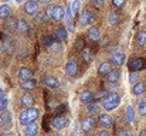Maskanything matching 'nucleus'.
<instances>
[{
	"instance_id": "1",
	"label": "nucleus",
	"mask_w": 146,
	"mask_h": 136,
	"mask_svg": "<svg viewBox=\"0 0 146 136\" xmlns=\"http://www.w3.org/2000/svg\"><path fill=\"white\" fill-rule=\"evenodd\" d=\"M38 115H40V111H38L37 108L30 106V108H26V109L20 113L19 121H20V123H21L23 126H26V125H29V123H31V122H36V119L38 118Z\"/></svg>"
},
{
	"instance_id": "2",
	"label": "nucleus",
	"mask_w": 146,
	"mask_h": 136,
	"mask_svg": "<svg viewBox=\"0 0 146 136\" xmlns=\"http://www.w3.org/2000/svg\"><path fill=\"white\" fill-rule=\"evenodd\" d=\"M119 103H121V96L116 92L106 94L102 99V106L105 111H113L119 106Z\"/></svg>"
},
{
	"instance_id": "3",
	"label": "nucleus",
	"mask_w": 146,
	"mask_h": 136,
	"mask_svg": "<svg viewBox=\"0 0 146 136\" xmlns=\"http://www.w3.org/2000/svg\"><path fill=\"white\" fill-rule=\"evenodd\" d=\"M94 19H95L94 11H91V10H84V11L81 13V16H80V26H81V27H87V26H90V24L94 21Z\"/></svg>"
},
{
	"instance_id": "4",
	"label": "nucleus",
	"mask_w": 146,
	"mask_h": 136,
	"mask_svg": "<svg viewBox=\"0 0 146 136\" xmlns=\"http://www.w3.org/2000/svg\"><path fill=\"white\" fill-rule=\"evenodd\" d=\"M98 125L101 128H104V129H109L113 125V121H112V118L108 113H101L98 116Z\"/></svg>"
},
{
	"instance_id": "5",
	"label": "nucleus",
	"mask_w": 146,
	"mask_h": 136,
	"mask_svg": "<svg viewBox=\"0 0 146 136\" xmlns=\"http://www.w3.org/2000/svg\"><path fill=\"white\" fill-rule=\"evenodd\" d=\"M51 125H52L55 129H64V128H67V126L70 125V119L65 118V116H57V118L52 119Z\"/></svg>"
},
{
	"instance_id": "6",
	"label": "nucleus",
	"mask_w": 146,
	"mask_h": 136,
	"mask_svg": "<svg viewBox=\"0 0 146 136\" xmlns=\"http://www.w3.org/2000/svg\"><path fill=\"white\" fill-rule=\"evenodd\" d=\"M24 11L30 16H36L38 13V3L36 0H29L26 4H24Z\"/></svg>"
},
{
	"instance_id": "7",
	"label": "nucleus",
	"mask_w": 146,
	"mask_h": 136,
	"mask_svg": "<svg viewBox=\"0 0 146 136\" xmlns=\"http://www.w3.org/2000/svg\"><path fill=\"white\" fill-rule=\"evenodd\" d=\"M95 123H97V121H95L92 116H88V118H84V119L81 121L80 128H81V131H84V132H90V131L95 126Z\"/></svg>"
},
{
	"instance_id": "8",
	"label": "nucleus",
	"mask_w": 146,
	"mask_h": 136,
	"mask_svg": "<svg viewBox=\"0 0 146 136\" xmlns=\"http://www.w3.org/2000/svg\"><path fill=\"white\" fill-rule=\"evenodd\" d=\"M77 72H78V65H77V62H75L74 60L67 61V64H65V74H67L68 77H75Z\"/></svg>"
},
{
	"instance_id": "9",
	"label": "nucleus",
	"mask_w": 146,
	"mask_h": 136,
	"mask_svg": "<svg viewBox=\"0 0 146 136\" xmlns=\"http://www.w3.org/2000/svg\"><path fill=\"white\" fill-rule=\"evenodd\" d=\"M43 82H44V85L48 87V88H58V87H60V80L55 78V77H52V75H46V77L43 78Z\"/></svg>"
},
{
	"instance_id": "10",
	"label": "nucleus",
	"mask_w": 146,
	"mask_h": 136,
	"mask_svg": "<svg viewBox=\"0 0 146 136\" xmlns=\"http://www.w3.org/2000/svg\"><path fill=\"white\" fill-rule=\"evenodd\" d=\"M125 61H126V55H125L123 52H115V54H112V57H111V62L115 64V65H118V67L123 65Z\"/></svg>"
},
{
	"instance_id": "11",
	"label": "nucleus",
	"mask_w": 146,
	"mask_h": 136,
	"mask_svg": "<svg viewBox=\"0 0 146 136\" xmlns=\"http://www.w3.org/2000/svg\"><path fill=\"white\" fill-rule=\"evenodd\" d=\"M106 78H108V82H111V84L118 82L121 80V70L119 68H112L111 72L106 75Z\"/></svg>"
},
{
	"instance_id": "12",
	"label": "nucleus",
	"mask_w": 146,
	"mask_h": 136,
	"mask_svg": "<svg viewBox=\"0 0 146 136\" xmlns=\"http://www.w3.org/2000/svg\"><path fill=\"white\" fill-rule=\"evenodd\" d=\"M36 87H37V82L33 78H27V80H21L20 81V88L21 90L30 91V90H33V88H36Z\"/></svg>"
},
{
	"instance_id": "13",
	"label": "nucleus",
	"mask_w": 146,
	"mask_h": 136,
	"mask_svg": "<svg viewBox=\"0 0 146 136\" xmlns=\"http://www.w3.org/2000/svg\"><path fill=\"white\" fill-rule=\"evenodd\" d=\"M65 17V9L62 7V6H55L54 7V13H52V20H55V21H60V20H62Z\"/></svg>"
},
{
	"instance_id": "14",
	"label": "nucleus",
	"mask_w": 146,
	"mask_h": 136,
	"mask_svg": "<svg viewBox=\"0 0 146 136\" xmlns=\"http://www.w3.org/2000/svg\"><path fill=\"white\" fill-rule=\"evenodd\" d=\"M54 37H55V40H57L58 43H62V41H65V40H67V37H68V30H67V29H64V27H60V29H57V30H55Z\"/></svg>"
},
{
	"instance_id": "15",
	"label": "nucleus",
	"mask_w": 146,
	"mask_h": 136,
	"mask_svg": "<svg viewBox=\"0 0 146 136\" xmlns=\"http://www.w3.org/2000/svg\"><path fill=\"white\" fill-rule=\"evenodd\" d=\"M128 67L131 68V71H139L141 68H143V60L142 58H132L128 62Z\"/></svg>"
},
{
	"instance_id": "16",
	"label": "nucleus",
	"mask_w": 146,
	"mask_h": 136,
	"mask_svg": "<svg viewBox=\"0 0 146 136\" xmlns=\"http://www.w3.org/2000/svg\"><path fill=\"white\" fill-rule=\"evenodd\" d=\"M145 91H146V84L142 82V81H138V82L133 84V87H132V94H133L135 96H139V95L145 94Z\"/></svg>"
},
{
	"instance_id": "17",
	"label": "nucleus",
	"mask_w": 146,
	"mask_h": 136,
	"mask_svg": "<svg viewBox=\"0 0 146 136\" xmlns=\"http://www.w3.org/2000/svg\"><path fill=\"white\" fill-rule=\"evenodd\" d=\"M24 133H26V136H37V133H38V125L36 122H31V123L26 125Z\"/></svg>"
},
{
	"instance_id": "18",
	"label": "nucleus",
	"mask_w": 146,
	"mask_h": 136,
	"mask_svg": "<svg viewBox=\"0 0 146 136\" xmlns=\"http://www.w3.org/2000/svg\"><path fill=\"white\" fill-rule=\"evenodd\" d=\"M111 70H112V65H111V62H108V61H104V62H101L99 64V67H98V74L99 75H108L109 72H111Z\"/></svg>"
},
{
	"instance_id": "19",
	"label": "nucleus",
	"mask_w": 146,
	"mask_h": 136,
	"mask_svg": "<svg viewBox=\"0 0 146 136\" xmlns=\"http://www.w3.org/2000/svg\"><path fill=\"white\" fill-rule=\"evenodd\" d=\"M20 103H21L23 106H26V108H30V106H33V103H34V98H33L29 92H26V94L21 95Z\"/></svg>"
},
{
	"instance_id": "20",
	"label": "nucleus",
	"mask_w": 146,
	"mask_h": 136,
	"mask_svg": "<svg viewBox=\"0 0 146 136\" xmlns=\"http://www.w3.org/2000/svg\"><path fill=\"white\" fill-rule=\"evenodd\" d=\"M92 98H94V94L90 90H84L80 92V101H81L82 103H90V102L92 101Z\"/></svg>"
},
{
	"instance_id": "21",
	"label": "nucleus",
	"mask_w": 146,
	"mask_h": 136,
	"mask_svg": "<svg viewBox=\"0 0 146 136\" xmlns=\"http://www.w3.org/2000/svg\"><path fill=\"white\" fill-rule=\"evenodd\" d=\"M87 34H88V38L92 40V41H97V40L101 38V31H99V29L95 27V26H94V27H90Z\"/></svg>"
},
{
	"instance_id": "22",
	"label": "nucleus",
	"mask_w": 146,
	"mask_h": 136,
	"mask_svg": "<svg viewBox=\"0 0 146 136\" xmlns=\"http://www.w3.org/2000/svg\"><path fill=\"white\" fill-rule=\"evenodd\" d=\"M0 123H3V125H6V126H9V125L11 123V113H10L7 109L0 112Z\"/></svg>"
},
{
	"instance_id": "23",
	"label": "nucleus",
	"mask_w": 146,
	"mask_h": 136,
	"mask_svg": "<svg viewBox=\"0 0 146 136\" xmlns=\"http://www.w3.org/2000/svg\"><path fill=\"white\" fill-rule=\"evenodd\" d=\"M33 77V71L27 67H21L19 70V78L20 80H27V78H31Z\"/></svg>"
},
{
	"instance_id": "24",
	"label": "nucleus",
	"mask_w": 146,
	"mask_h": 136,
	"mask_svg": "<svg viewBox=\"0 0 146 136\" xmlns=\"http://www.w3.org/2000/svg\"><path fill=\"white\" fill-rule=\"evenodd\" d=\"M11 16V7L9 4H1L0 6V19H7Z\"/></svg>"
},
{
	"instance_id": "25",
	"label": "nucleus",
	"mask_w": 146,
	"mask_h": 136,
	"mask_svg": "<svg viewBox=\"0 0 146 136\" xmlns=\"http://www.w3.org/2000/svg\"><path fill=\"white\" fill-rule=\"evenodd\" d=\"M125 115H126V119L128 122H133L135 121V109L132 105H128L126 109H125Z\"/></svg>"
},
{
	"instance_id": "26",
	"label": "nucleus",
	"mask_w": 146,
	"mask_h": 136,
	"mask_svg": "<svg viewBox=\"0 0 146 136\" xmlns=\"http://www.w3.org/2000/svg\"><path fill=\"white\" fill-rule=\"evenodd\" d=\"M136 44L139 45V47L146 45V31L145 30H142V31H139V33L136 34Z\"/></svg>"
},
{
	"instance_id": "27",
	"label": "nucleus",
	"mask_w": 146,
	"mask_h": 136,
	"mask_svg": "<svg viewBox=\"0 0 146 136\" xmlns=\"http://www.w3.org/2000/svg\"><path fill=\"white\" fill-rule=\"evenodd\" d=\"M17 30L20 31V33H26V31H29V23L26 21V20H23V19H20L19 21H17Z\"/></svg>"
},
{
	"instance_id": "28",
	"label": "nucleus",
	"mask_w": 146,
	"mask_h": 136,
	"mask_svg": "<svg viewBox=\"0 0 146 136\" xmlns=\"http://www.w3.org/2000/svg\"><path fill=\"white\" fill-rule=\"evenodd\" d=\"M138 113L141 116H146V99L138 101Z\"/></svg>"
},
{
	"instance_id": "29",
	"label": "nucleus",
	"mask_w": 146,
	"mask_h": 136,
	"mask_svg": "<svg viewBox=\"0 0 146 136\" xmlns=\"http://www.w3.org/2000/svg\"><path fill=\"white\" fill-rule=\"evenodd\" d=\"M108 21H109L112 26L119 24V14H118L116 11H111V13H109V16H108Z\"/></svg>"
},
{
	"instance_id": "30",
	"label": "nucleus",
	"mask_w": 146,
	"mask_h": 136,
	"mask_svg": "<svg viewBox=\"0 0 146 136\" xmlns=\"http://www.w3.org/2000/svg\"><path fill=\"white\" fill-rule=\"evenodd\" d=\"M98 109H99V106H98L97 102H90V103H87V111L90 112V113H97Z\"/></svg>"
},
{
	"instance_id": "31",
	"label": "nucleus",
	"mask_w": 146,
	"mask_h": 136,
	"mask_svg": "<svg viewBox=\"0 0 146 136\" xmlns=\"http://www.w3.org/2000/svg\"><path fill=\"white\" fill-rule=\"evenodd\" d=\"M81 54H82V58H84L87 62L91 61V50H90V48H84V50L81 51Z\"/></svg>"
},
{
	"instance_id": "32",
	"label": "nucleus",
	"mask_w": 146,
	"mask_h": 136,
	"mask_svg": "<svg viewBox=\"0 0 146 136\" xmlns=\"http://www.w3.org/2000/svg\"><path fill=\"white\" fill-rule=\"evenodd\" d=\"M138 80H139V74H138L136 71H132V72L129 74V82H131V84H136Z\"/></svg>"
},
{
	"instance_id": "33",
	"label": "nucleus",
	"mask_w": 146,
	"mask_h": 136,
	"mask_svg": "<svg viewBox=\"0 0 146 136\" xmlns=\"http://www.w3.org/2000/svg\"><path fill=\"white\" fill-rule=\"evenodd\" d=\"M43 43H44V45H47V47H51V45L54 44V38L51 36H44L43 37Z\"/></svg>"
},
{
	"instance_id": "34",
	"label": "nucleus",
	"mask_w": 146,
	"mask_h": 136,
	"mask_svg": "<svg viewBox=\"0 0 146 136\" xmlns=\"http://www.w3.org/2000/svg\"><path fill=\"white\" fill-rule=\"evenodd\" d=\"M7 106H9V101H7V98H1V99H0V112H1V111H6Z\"/></svg>"
},
{
	"instance_id": "35",
	"label": "nucleus",
	"mask_w": 146,
	"mask_h": 136,
	"mask_svg": "<svg viewBox=\"0 0 146 136\" xmlns=\"http://www.w3.org/2000/svg\"><path fill=\"white\" fill-rule=\"evenodd\" d=\"M54 7H55V6L50 4V6H47V9H46V11H44V13H46V16H47L48 19H51V17H52V13H54Z\"/></svg>"
},
{
	"instance_id": "36",
	"label": "nucleus",
	"mask_w": 146,
	"mask_h": 136,
	"mask_svg": "<svg viewBox=\"0 0 146 136\" xmlns=\"http://www.w3.org/2000/svg\"><path fill=\"white\" fill-rule=\"evenodd\" d=\"M80 6H81V3H80V0H74V1L71 3V7H72V10H74V13H78V11H80Z\"/></svg>"
},
{
	"instance_id": "37",
	"label": "nucleus",
	"mask_w": 146,
	"mask_h": 136,
	"mask_svg": "<svg viewBox=\"0 0 146 136\" xmlns=\"http://www.w3.org/2000/svg\"><path fill=\"white\" fill-rule=\"evenodd\" d=\"M47 16H46V13H37V16H36V23H43V20L46 19Z\"/></svg>"
},
{
	"instance_id": "38",
	"label": "nucleus",
	"mask_w": 146,
	"mask_h": 136,
	"mask_svg": "<svg viewBox=\"0 0 146 136\" xmlns=\"http://www.w3.org/2000/svg\"><path fill=\"white\" fill-rule=\"evenodd\" d=\"M112 4L116 7V9H121L125 6V0H112Z\"/></svg>"
},
{
	"instance_id": "39",
	"label": "nucleus",
	"mask_w": 146,
	"mask_h": 136,
	"mask_svg": "<svg viewBox=\"0 0 146 136\" xmlns=\"http://www.w3.org/2000/svg\"><path fill=\"white\" fill-rule=\"evenodd\" d=\"M50 48H51L54 52H58V51H61V43H54Z\"/></svg>"
},
{
	"instance_id": "40",
	"label": "nucleus",
	"mask_w": 146,
	"mask_h": 136,
	"mask_svg": "<svg viewBox=\"0 0 146 136\" xmlns=\"http://www.w3.org/2000/svg\"><path fill=\"white\" fill-rule=\"evenodd\" d=\"M75 48L78 50V51H82L85 47H84V41H81V40H78L77 43H75Z\"/></svg>"
},
{
	"instance_id": "41",
	"label": "nucleus",
	"mask_w": 146,
	"mask_h": 136,
	"mask_svg": "<svg viewBox=\"0 0 146 136\" xmlns=\"http://www.w3.org/2000/svg\"><path fill=\"white\" fill-rule=\"evenodd\" d=\"M118 136H133V135H132L131 131H121V132L118 133Z\"/></svg>"
},
{
	"instance_id": "42",
	"label": "nucleus",
	"mask_w": 146,
	"mask_h": 136,
	"mask_svg": "<svg viewBox=\"0 0 146 136\" xmlns=\"http://www.w3.org/2000/svg\"><path fill=\"white\" fill-rule=\"evenodd\" d=\"M105 1L106 0H94V4L98 7H102V6H105Z\"/></svg>"
},
{
	"instance_id": "43",
	"label": "nucleus",
	"mask_w": 146,
	"mask_h": 136,
	"mask_svg": "<svg viewBox=\"0 0 146 136\" xmlns=\"http://www.w3.org/2000/svg\"><path fill=\"white\" fill-rule=\"evenodd\" d=\"M67 26H68V30H71V31L74 30V21L72 20H68L67 21Z\"/></svg>"
},
{
	"instance_id": "44",
	"label": "nucleus",
	"mask_w": 146,
	"mask_h": 136,
	"mask_svg": "<svg viewBox=\"0 0 146 136\" xmlns=\"http://www.w3.org/2000/svg\"><path fill=\"white\" fill-rule=\"evenodd\" d=\"M1 98H6V91L0 88V99H1Z\"/></svg>"
},
{
	"instance_id": "45",
	"label": "nucleus",
	"mask_w": 146,
	"mask_h": 136,
	"mask_svg": "<svg viewBox=\"0 0 146 136\" xmlns=\"http://www.w3.org/2000/svg\"><path fill=\"white\" fill-rule=\"evenodd\" d=\"M98 136H109V133H108V132H105V131H102V132H99V133H98Z\"/></svg>"
},
{
	"instance_id": "46",
	"label": "nucleus",
	"mask_w": 146,
	"mask_h": 136,
	"mask_svg": "<svg viewBox=\"0 0 146 136\" xmlns=\"http://www.w3.org/2000/svg\"><path fill=\"white\" fill-rule=\"evenodd\" d=\"M139 136H146V131H141V132H139Z\"/></svg>"
},
{
	"instance_id": "47",
	"label": "nucleus",
	"mask_w": 146,
	"mask_h": 136,
	"mask_svg": "<svg viewBox=\"0 0 146 136\" xmlns=\"http://www.w3.org/2000/svg\"><path fill=\"white\" fill-rule=\"evenodd\" d=\"M51 0H38V3H50Z\"/></svg>"
},
{
	"instance_id": "48",
	"label": "nucleus",
	"mask_w": 146,
	"mask_h": 136,
	"mask_svg": "<svg viewBox=\"0 0 146 136\" xmlns=\"http://www.w3.org/2000/svg\"><path fill=\"white\" fill-rule=\"evenodd\" d=\"M16 1H17V3H21V1H23V0H16Z\"/></svg>"
},
{
	"instance_id": "49",
	"label": "nucleus",
	"mask_w": 146,
	"mask_h": 136,
	"mask_svg": "<svg viewBox=\"0 0 146 136\" xmlns=\"http://www.w3.org/2000/svg\"><path fill=\"white\" fill-rule=\"evenodd\" d=\"M0 136H10V135H0Z\"/></svg>"
}]
</instances>
